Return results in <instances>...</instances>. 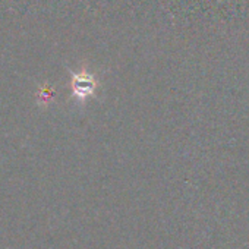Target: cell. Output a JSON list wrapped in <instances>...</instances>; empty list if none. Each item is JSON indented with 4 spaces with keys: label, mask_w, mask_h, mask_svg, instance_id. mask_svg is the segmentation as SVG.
<instances>
[{
    "label": "cell",
    "mask_w": 249,
    "mask_h": 249,
    "mask_svg": "<svg viewBox=\"0 0 249 249\" xmlns=\"http://www.w3.org/2000/svg\"><path fill=\"white\" fill-rule=\"evenodd\" d=\"M92 87H94V84H92V81H91L88 76H85V75L75 76V91H76L78 94H81V97H82L84 94L91 92Z\"/></svg>",
    "instance_id": "6da1fadb"
}]
</instances>
